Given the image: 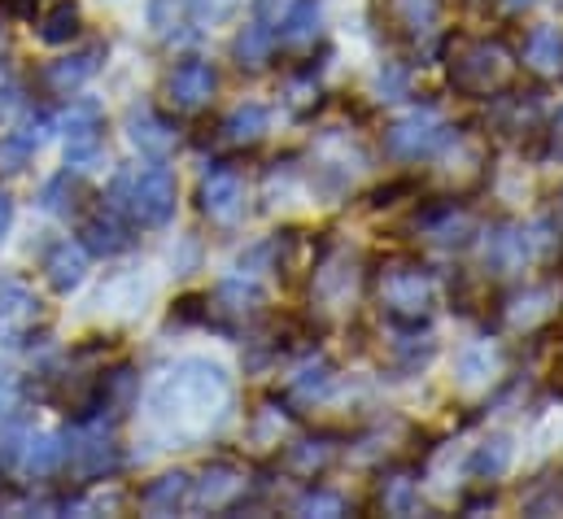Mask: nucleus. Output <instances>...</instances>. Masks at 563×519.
I'll return each instance as SVG.
<instances>
[{
	"label": "nucleus",
	"mask_w": 563,
	"mask_h": 519,
	"mask_svg": "<svg viewBox=\"0 0 563 519\" xmlns=\"http://www.w3.org/2000/svg\"><path fill=\"white\" fill-rule=\"evenodd\" d=\"M101 57H106V48L101 44H92V48H84V53H70V57H62V62H53L48 70H44V84L53 88V92H79L97 70H101Z\"/></svg>",
	"instance_id": "2eb2a0df"
},
{
	"label": "nucleus",
	"mask_w": 563,
	"mask_h": 519,
	"mask_svg": "<svg viewBox=\"0 0 563 519\" xmlns=\"http://www.w3.org/2000/svg\"><path fill=\"white\" fill-rule=\"evenodd\" d=\"M236 4L241 0H192V18H197V26H214V22L232 18Z\"/></svg>",
	"instance_id": "473e14b6"
},
{
	"label": "nucleus",
	"mask_w": 563,
	"mask_h": 519,
	"mask_svg": "<svg viewBox=\"0 0 563 519\" xmlns=\"http://www.w3.org/2000/svg\"><path fill=\"white\" fill-rule=\"evenodd\" d=\"M0 4H4L13 18H26V13H35V4H40V0H0Z\"/></svg>",
	"instance_id": "ea45409f"
},
{
	"label": "nucleus",
	"mask_w": 563,
	"mask_h": 519,
	"mask_svg": "<svg viewBox=\"0 0 563 519\" xmlns=\"http://www.w3.org/2000/svg\"><path fill=\"white\" fill-rule=\"evenodd\" d=\"M79 236H84V250H88V254H97V258H114V254H128V250L136 245V236L119 223V214H114V210H110V214L88 219Z\"/></svg>",
	"instance_id": "a211bd4d"
},
{
	"label": "nucleus",
	"mask_w": 563,
	"mask_h": 519,
	"mask_svg": "<svg viewBox=\"0 0 563 519\" xmlns=\"http://www.w3.org/2000/svg\"><path fill=\"white\" fill-rule=\"evenodd\" d=\"M214 92H219V70H214L210 62H201V57H188V62H179V66L166 75V97H170V106L184 110V114L206 110V106L214 101Z\"/></svg>",
	"instance_id": "1a4fd4ad"
},
{
	"label": "nucleus",
	"mask_w": 563,
	"mask_h": 519,
	"mask_svg": "<svg viewBox=\"0 0 563 519\" xmlns=\"http://www.w3.org/2000/svg\"><path fill=\"white\" fill-rule=\"evenodd\" d=\"M288 4H292V0H258V22H267V26L276 31L280 18L288 13Z\"/></svg>",
	"instance_id": "e433bc0d"
},
{
	"label": "nucleus",
	"mask_w": 563,
	"mask_h": 519,
	"mask_svg": "<svg viewBox=\"0 0 563 519\" xmlns=\"http://www.w3.org/2000/svg\"><path fill=\"white\" fill-rule=\"evenodd\" d=\"M62 135H66V162L75 166H88L97 153H101V140H106V119H101V106L84 101L66 114L62 123Z\"/></svg>",
	"instance_id": "9d476101"
},
{
	"label": "nucleus",
	"mask_w": 563,
	"mask_h": 519,
	"mask_svg": "<svg viewBox=\"0 0 563 519\" xmlns=\"http://www.w3.org/2000/svg\"><path fill=\"white\" fill-rule=\"evenodd\" d=\"M79 26H84L79 4H75V0H57V4L40 18V40H44V44H70V40L79 35Z\"/></svg>",
	"instance_id": "bb28decb"
},
{
	"label": "nucleus",
	"mask_w": 563,
	"mask_h": 519,
	"mask_svg": "<svg viewBox=\"0 0 563 519\" xmlns=\"http://www.w3.org/2000/svg\"><path fill=\"white\" fill-rule=\"evenodd\" d=\"M9 228H13V201L0 192V245H4V236H9Z\"/></svg>",
	"instance_id": "4c0bfd02"
},
{
	"label": "nucleus",
	"mask_w": 563,
	"mask_h": 519,
	"mask_svg": "<svg viewBox=\"0 0 563 519\" xmlns=\"http://www.w3.org/2000/svg\"><path fill=\"white\" fill-rule=\"evenodd\" d=\"M511 66H516V57H511V48L503 40H472V35H459L450 44V62H445L450 84L463 97L503 92L511 84Z\"/></svg>",
	"instance_id": "7ed1b4c3"
},
{
	"label": "nucleus",
	"mask_w": 563,
	"mask_h": 519,
	"mask_svg": "<svg viewBox=\"0 0 563 519\" xmlns=\"http://www.w3.org/2000/svg\"><path fill=\"white\" fill-rule=\"evenodd\" d=\"M232 406V380L210 358H184L148 389V415L153 423L175 441L206 437Z\"/></svg>",
	"instance_id": "f257e3e1"
},
{
	"label": "nucleus",
	"mask_w": 563,
	"mask_h": 519,
	"mask_svg": "<svg viewBox=\"0 0 563 519\" xmlns=\"http://www.w3.org/2000/svg\"><path fill=\"white\" fill-rule=\"evenodd\" d=\"M197 201H201V214L219 228H236L245 219V179L236 166L228 162H214L206 175H201V188H197Z\"/></svg>",
	"instance_id": "423d86ee"
},
{
	"label": "nucleus",
	"mask_w": 563,
	"mask_h": 519,
	"mask_svg": "<svg viewBox=\"0 0 563 519\" xmlns=\"http://www.w3.org/2000/svg\"><path fill=\"white\" fill-rule=\"evenodd\" d=\"M175 201H179V184L157 162L153 166H128L110 184V210L128 214L141 228H166L175 219Z\"/></svg>",
	"instance_id": "f03ea898"
},
{
	"label": "nucleus",
	"mask_w": 563,
	"mask_h": 519,
	"mask_svg": "<svg viewBox=\"0 0 563 519\" xmlns=\"http://www.w3.org/2000/svg\"><path fill=\"white\" fill-rule=\"evenodd\" d=\"M31 314H35V297H31L22 284L4 279V284H0V319H4V323H18V319H31Z\"/></svg>",
	"instance_id": "7c9ffc66"
},
{
	"label": "nucleus",
	"mask_w": 563,
	"mask_h": 519,
	"mask_svg": "<svg viewBox=\"0 0 563 519\" xmlns=\"http://www.w3.org/2000/svg\"><path fill=\"white\" fill-rule=\"evenodd\" d=\"M380 306L394 323L416 328L432 310V279L420 262H389L380 270Z\"/></svg>",
	"instance_id": "20e7f679"
},
{
	"label": "nucleus",
	"mask_w": 563,
	"mask_h": 519,
	"mask_svg": "<svg viewBox=\"0 0 563 519\" xmlns=\"http://www.w3.org/2000/svg\"><path fill=\"white\" fill-rule=\"evenodd\" d=\"M18 410H22V389H18V380H0V432L18 423Z\"/></svg>",
	"instance_id": "72a5a7b5"
},
{
	"label": "nucleus",
	"mask_w": 563,
	"mask_h": 519,
	"mask_svg": "<svg viewBox=\"0 0 563 519\" xmlns=\"http://www.w3.org/2000/svg\"><path fill=\"white\" fill-rule=\"evenodd\" d=\"M450 135H454V131L445 128V119H441L437 110H411L407 119L389 123L385 148H389V157H398V162H420V157H432L437 148H445Z\"/></svg>",
	"instance_id": "39448f33"
},
{
	"label": "nucleus",
	"mask_w": 563,
	"mask_h": 519,
	"mask_svg": "<svg viewBox=\"0 0 563 519\" xmlns=\"http://www.w3.org/2000/svg\"><path fill=\"white\" fill-rule=\"evenodd\" d=\"M188 498H192V481H188V472H166V476L148 481V485L141 489V507L148 511V516H175Z\"/></svg>",
	"instance_id": "6ab92c4d"
},
{
	"label": "nucleus",
	"mask_w": 563,
	"mask_h": 519,
	"mask_svg": "<svg viewBox=\"0 0 563 519\" xmlns=\"http://www.w3.org/2000/svg\"><path fill=\"white\" fill-rule=\"evenodd\" d=\"M551 301H555V288H529V292H520V297L507 306V319H511L516 328H533L538 319L551 314Z\"/></svg>",
	"instance_id": "c85d7f7f"
},
{
	"label": "nucleus",
	"mask_w": 563,
	"mask_h": 519,
	"mask_svg": "<svg viewBox=\"0 0 563 519\" xmlns=\"http://www.w3.org/2000/svg\"><path fill=\"white\" fill-rule=\"evenodd\" d=\"M319 22H323L319 0H292L288 13L280 18V26H276V44L288 48V53L310 48V44L319 40Z\"/></svg>",
	"instance_id": "4468645a"
},
{
	"label": "nucleus",
	"mask_w": 563,
	"mask_h": 519,
	"mask_svg": "<svg viewBox=\"0 0 563 519\" xmlns=\"http://www.w3.org/2000/svg\"><path fill=\"white\" fill-rule=\"evenodd\" d=\"M241 494H245V476L232 463H210L206 476L192 485V503L206 511H228V507H236Z\"/></svg>",
	"instance_id": "f8f14e48"
},
{
	"label": "nucleus",
	"mask_w": 563,
	"mask_h": 519,
	"mask_svg": "<svg viewBox=\"0 0 563 519\" xmlns=\"http://www.w3.org/2000/svg\"><path fill=\"white\" fill-rule=\"evenodd\" d=\"M258 310H263V288L250 279H223L206 297V319H219V323H250Z\"/></svg>",
	"instance_id": "9b49d317"
},
{
	"label": "nucleus",
	"mask_w": 563,
	"mask_h": 519,
	"mask_svg": "<svg viewBox=\"0 0 563 519\" xmlns=\"http://www.w3.org/2000/svg\"><path fill=\"white\" fill-rule=\"evenodd\" d=\"M328 389H332V367H328L323 358L301 363V367L288 376V385H284V393H288L297 406H314Z\"/></svg>",
	"instance_id": "5701e85b"
},
{
	"label": "nucleus",
	"mask_w": 563,
	"mask_h": 519,
	"mask_svg": "<svg viewBox=\"0 0 563 519\" xmlns=\"http://www.w3.org/2000/svg\"><path fill=\"white\" fill-rule=\"evenodd\" d=\"M525 66L542 79H563V31L560 26H533L525 35Z\"/></svg>",
	"instance_id": "f3484780"
},
{
	"label": "nucleus",
	"mask_w": 563,
	"mask_h": 519,
	"mask_svg": "<svg viewBox=\"0 0 563 519\" xmlns=\"http://www.w3.org/2000/svg\"><path fill=\"white\" fill-rule=\"evenodd\" d=\"M547 232L551 223H533V228H498L494 241L485 245V262L494 270H525L529 262L547 258Z\"/></svg>",
	"instance_id": "6e6552de"
},
{
	"label": "nucleus",
	"mask_w": 563,
	"mask_h": 519,
	"mask_svg": "<svg viewBox=\"0 0 563 519\" xmlns=\"http://www.w3.org/2000/svg\"><path fill=\"white\" fill-rule=\"evenodd\" d=\"M148 26L162 40H192L201 31L192 18V0H148Z\"/></svg>",
	"instance_id": "412c9836"
},
{
	"label": "nucleus",
	"mask_w": 563,
	"mask_h": 519,
	"mask_svg": "<svg viewBox=\"0 0 563 519\" xmlns=\"http://www.w3.org/2000/svg\"><path fill=\"white\" fill-rule=\"evenodd\" d=\"M551 135H555V148H563V110H560V119H555V131H551Z\"/></svg>",
	"instance_id": "79ce46f5"
},
{
	"label": "nucleus",
	"mask_w": 563,
	"mask_h": 519,
	"mask_svg": "<svg viewBox=\"0 0 563 519\" xmlns=\"http://www.w3.org/2000/svg\"><path fill=\"white\" fill-rule=\"evenodd\" d=\"M276 48H280V44H276V31H272L267 22H250V26L232 40V57H236L241 70H263Z\"/></svg>",
	"instance_id": "4be33fe9"
},
{
	"label": "nucleus",
	"mask_w": 563,
	"mask_h": 519,
	"mask_svg": "<svg viewBox=\"0 0 563 519\" xmlns=\"http://www.w3.org/2000/svg\"><path fill=\"white\" fill-rule=\"evenodd\" d=\"M22 467H26L31 476H53V472H62V467H66V445H62V437H26V445H22Z\"/></svg>",
	"instance_id": "393cba45"
},
{
	"label": "nucleus",
	"mask_w": 563,
	"mask_h": 519,
	"mask_svg": "<svg viewBox=\"0 0 563 519\" xmlns=\"http://www.w3.org/2000/svg\"><path fill=\"white\" fill-rule=\"evenodd\" d=\"M511 437L507 432H494V437H485L481 441V450L472 454V472L481 476V481H494V476H503L507 467H511Z\"/></svg>",
	"instance_id": "cd10ccee"
},
{
	"label": "nucleus",
	"mask_w": 563,
	"mask_h": 519,
	"mask_svg": "<svg viewBox=\"0 0 563 519\" xmlns=\"http://www.w3.org/2000/svg\"><path fill=\"white\" fill-rule=\"evenodd\" d=\"M459 376H463V385L489 376V350H467V354L459 358Z\"/></svg>",
	"instance_id": "c9c22d12"
},
{
	"label": "nucleus",
	"mask_w": 563,
	"mask_h": 519,
	"mask_svg": "<svg viewBox=\"0 0 563 519\" xmlns=\"http://www.w3.org/2000/svg\"><path fill=\"white\" fill-rule=\"evenodd\" d=\"M128 135H132V144L148 153V157H166L170 148H175V128L153 110V106H132V114H128Z\"/></svg>",
	"instance_id": "dca6fc26"
},
{
	"label": "nucleus",
	"mask_w": 563,
	"mask_h": 519,
	"mask_svg": "<svg viewBox=\"0 0 563 519\" xmlns=\"http://www.w3.org/2000/svg\"><path fill=\"white\" fill-rule=\"evenodd\" d=\"M88 275V250L75 245V241H57L48 254H44V279L53 292H75Z\"/></svg>",
	"instance_id": "ddd939ff"
},
{
	"label": "nucleus",
	"mask_w": 563,
	"mask_h": 519,
	"mask_svg": "<svg viewBox=\"0 0 563 519\" xmlns=\"http://www.w3.org/2000/svg\"><path fill=\"white\" fill-rule=\"evenodd\" d=\"M267 131H272V110H267V106H258V101L236 106V110H232V114L219 123V135H223L228 144H236V148L258 144Z\"/></svg>",
	"instance_id": "aec40b11"
},
{
	"label": "nucleus",
	"mask_w": 563,
	"mask_h": 519,
	"mask_svg": "<svg viewBox=\"0 0 563 519\" xmlns=\"http://www.w3.org/2000/svg\"><path fill=\"white\" fill-rule=\"evenodd\" d=\"M533 4H538V0H507V9H511V13H520V9H533Z\"/></svg>",
	"instance_id": "a19ab883"
},
{
	"label": "nucleus",
	"mask_w": 563,
	"mask_h": 519,
	"mask_svg": "<svg viewBox=\"0 0 563 519\" xmlns=\"http://www.w3.org/2000/svg\"><path fill=\"white\" fill-rule=\"evenodd\" d=\"M70 184H75V179H70V170H66V175H57V179H48V184H44V197H40V201H44V210H70V197H66V188H70Z\"/></svg>",
	"instance_id": "f704fd0d"
},
{
	"label": "nucleus",
	"mask_w": 563,
	"mask_h": 519,
	"mask_svg": "<svg viewBox=\"0 0 563 519\" xmlns=\"http://www.w3.org/2000/svg\"><path fill=\"white\" fill-rule=\"evenodd\" d=\"M336 459V445H332V437H306V441H297V445H288V472H297V476H314V472H323L328 463Z\"/></svg>",
	"instance_id": "a878e982"
},
{
	"label": "nucleus",
	"mask_w": 563,
	"mask_h": 519,
	"mask_svg": "<svg viewBox=\"0 0 563 519\" xmlns=\"http://www.w3.org/2000/svg\"><path fill=\"white\" fill-rule=\"evenodd\" d=\"M66 463L75 467V476L84 481H101L119 467V445L114 437L106 432V423H92V419H79V437L66 445Z\"/></svg>",
	"instance_id": "0eeeda50"
},
{
	"label": "nucleus",
	"mask_w": 563,
	"mask_h": 519,
	"mask_svg": "<svg viewBox=\"0 0 563 519\" xmlns=\"http://www.w3.org/2000/svg\"><path fill=\"white\" fill-rule=\"evenodd\" d=\"M13 106H18V88L13 84H0V119L13 114Z\"/></svg>",
	"instance_id": "58836bf2"
},
{
	"label": "nucleus",
	"mask_w": 563,
	"mask_h": 519,
	"mask_svg": "<svg viewBox=\"0 0 563 519\" xmlns=\"http://www.w3.org/2000/svg\"><path fill=\"white\" fill-rule=\"evenodd\" d=\"M394 9V22L402 26L407 40H423L437 31V18H441V0H389Z\"/></svg>",
	"instance_id": "b1692460"
},
{
	"label": "nucleus",
	"mask_w": 563,
	"mask_h": 519,
	"mask_svg": "<svg viewBox=\"0 0 563 519\" xmlns=\"http://www.w3.org/2000/svg\"><path fill=\"white\" fill-rule=\"evenodd\" d=\"M380 503H385L389 516H416V507H420V489H416V481H411L407 472H398V476L380 481Z\"/></svg>",
	"instance_id": "c756f323"
},
{
	"label": "nucleus",
	"mask_w": 563,
	"mask_h": 519,
	"mask_svg": "<svg viewBox=\"0 0 563 519\" xmlns=\"http://www.w3.org/2000/svg\"><path fill=\"white\" fill-rule=\"evenodd\" d=\"M297 516H345V498L332 489H306L292 507Z\"/></svg>",
	"instance_id": "2f4dec72"
}]
</instances>
